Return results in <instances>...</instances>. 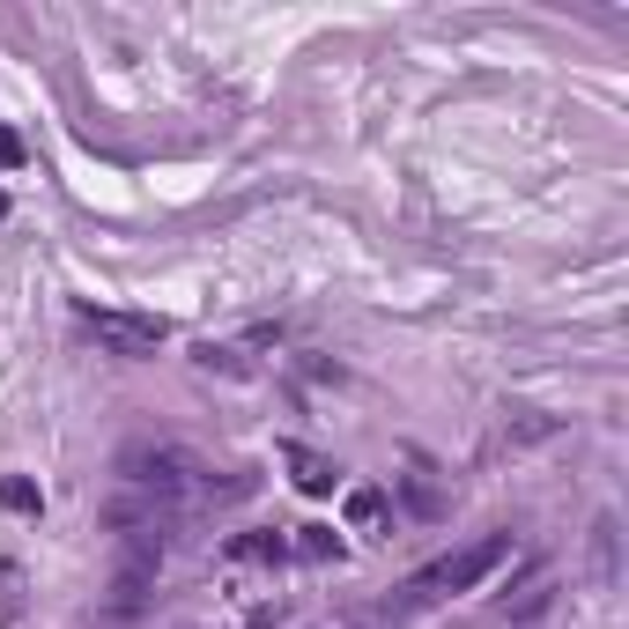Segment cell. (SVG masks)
<instances>
[{
  "label": "cell",
  "instance_id": "cell-1",
  "mask_svg": "<svg viewBox=\"0 0 629 629\" xmlns=\"http://www.w3.org/2000/svg\"><path fill=\"white\" fill-rule=\"evenodd\" d=\"M503 555H511V534H482V541H466V548H452V555H437L429 570H415V586H408V592H422V600H429V592H474V586H482V578L503 563Z\"/></svg>",
  "mask_w": 629,
  "mask_h": 629
},
{
  "label": "cell",
  "instance_id": "cell-2",
  "mask_svg": "<svg viewBox=\"0 0 629 629\" xmlns=\"http://www.w3.org/2000/svg\"><path fill=\"white\" fill-rule=\"evenodd\" d=\"M82 326L104 341L112 356H156V348L170 341V326L149 319V311H82Z\"/></svg>",
  "mask_w": 629,
  "mask_h": 629
},
{
  "label": "cell",
  "instance_id": "cell-3",
  "mask_svg": "<svg viewBox=\"0 0 629 629\" xmlns=\"http://www.w3.org/2000/svg\"><path fill=\"white\" fill-rule=\"evenodd\" d=\"M282 460H290V474H296V489H304V497H326V489L341 482V466L319 460L311 445H282Z\"/></svg>",
  "mask_w": 629,
  "mask_h": 629
},
{
  "label": "cell",
  "instance_id": "cell-4",
  "mask_svg": "<svg viewBox=\"0 0 629 629\" xmlns=\"http://www.w3.org/2000/svg\"><path fill=\"white\" fill-rule=\"evenodd\" d=\"M290 541L282 534H230V563H282Z\"/></svg>",
  "mask_w": 629,
  "mask_h": 629
},
{
  "label": "cell",
  "instance_id": "cell-5",
  "mask_svg": "<svg viewBox=\"0 0 629 629\" xmlns=\"http://www.w3.org/2000/svg\"><path fill=\"white\" fill-rule=\"evenodd\" d=\"M341 518H348V534H371L377 518H385V489H348Z\"/></svg>",
  "mask_w": 629,
  "mask_h": 629
},
{
  "label": "cell",
  "instance_id": "cell-6",
  "mask_svg": "<svg viewBox=\"0 0 629 629\" xmlns=\"http://www.w3.org/2000/svg\"><path fill=\"white\" fill-rule=\"evenodd\" d=\"M296 555L326 563V555H341V534H334V526H296Z\"/></svg>",
  "mask_w": 629,
  "mask_h": 629
},
{
  "label": "cell",
  "instance_id": "cell-7",
  "mask_svg": "<svg viewBox=\"0 0 629 629\" xmlns=\"http://www.w3.org/2000/svg\"><path fill=\"white\" fill-rule=\"evenodd\" d=\"M38 482H23V474H8V482H0V511H23V518H30V511H38Z\"/></svg>",
  "mask_w": 629,
  "mask_h": 629
},
{
  "label": "cell",
  "instance_id": "cell-8",
  "mask_svg": "<svg viewBox=\"0 0 629 629\" xmlns=\"http://www.w3.org/2000/svg\"><path fill=\"white\" fill-rule=\"evenodd\" d=\"M592 570H600V578H615V518H600V526H592Z\"/></svg>",
  "mask_w": 629,
  "mask_h": 629
},
{
  "label": "cell",
  "instance_id": "cell-9",
  "mask_svg": "<svg viewBox=\"0 0 629 629\" xmlns=\"http://www.w3.org/2000/svg\"><path fill=\"white\" fill-rule=\"evenodd\" d=\"M201 371H230V377H245V363H238V348H201Z\"/></svg>",
  "mask_w": 629,
  "mask_h": 629
},
{
  "label": "cell",
  "instance_id": "cell-10",
  "mask_svg": "<svg viewBox=\"0 0 629 629\" xmlns=\"http://www.w3.org/2000/svg\"><path fill=\"white\" fill-rule=\"evenodd\" d=\"M15 164H23V141H15V133L0 126V170H15Z\"/></svg>",
  "mask_w": 629,
  "mask_h": 629
}]
</instances>
